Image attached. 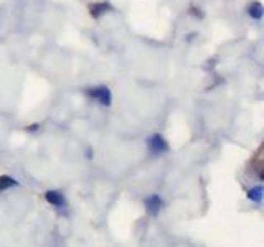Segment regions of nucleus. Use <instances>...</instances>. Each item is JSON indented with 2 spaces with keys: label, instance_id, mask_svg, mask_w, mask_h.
<instances>
[{
  "label": "nucleus",
  "instance_id": "obj_1",
  "mask_svg": "<svg viewBox=\"0 0 264 247\" xmlns=\"http://www.w3.org/2000/svg\"><path fill=\"white\" fill-rule=\"evenodd\" d=\"M147 147H149V152L152 153L154 157L162 155V153L169 152V143H167V140H165V138L162 135H158V134H154L152 137H149Z\"/></svg>",
  "mask_w": 264,
  "mask_h": 247
},
{
  "label": "nucleus",
  "instance_id": "obj_2",
  "mask_svg": "<svg viewBox=\"0 0 264 247\" xmlns=\"http://www.w3.org/2000/svg\"><path fill=\"white\" fill-rule=\"evenodd\" d=\"M88 96L93 97V99H96V101L99 102V104H103V106H109L111 101H112L111 91H109V88H106V86H99V88H91V89H88Z\"/></svg>",
  "mask_w": 264,
  "mask_h": 247
},
{
  "label": "nucleus",
  "instance_id": "obj_3",
  "mask_svg": "<svg viewBox=\"0 0 264 247\" xmlns=\"http://www.w3.org/2000/svg\"><path fill=\"white\" fill-rule=\"evenodd\" d=\"M144 204H146V210L149 211V214L157 216L158 213H160L164 203H162V198L158 195H150L144 199Z\"/></svg>",
  "mask_w": 264,
  "mask_h": 247
},
{
  "label": "nucleus",
  "instance_id": "obj_4",
  "mask_svg": "<svg viewBox=\"0 0 264 247\" xmlns=\"http://www.w3.org/2000/svg\"><path fill=\"white\" fill-rule=\"evenodd\" d=\"M45 198H47V201L51 204V206H55V208H63L66 204V199L63 196V193L62 191H56V190H50L45 193Z\"/></svg>",
  "mask_w": 264,
  "mask_h": 247
},
{
  "label": "nucleus",
  "instance_id": "obj_5",
  "mask_svg": "<svg viewBox=\"0 0 264 247\" xmlns=\"http://www.w3.org/2000/svg\"><path fill=\"white\" fill-rule=\"evenodd\" d=\"M12 187H18V181L13 180L12 176H7V175H2L0 176V191H5Z\"/></svg>",
  "mask_w": 264,
  "mask_h": 247
},
{
  "label": "nucleus",
  "instance_id": "obj_6",
  "mask_svg": "<svg viewBox=\"0 0 264 247\" xmlns=\"http://www.w3.org/2000/svg\"><path fill=\"white\" fill-rule=\"evenodd\" d=\"M248 13H250L253 18L261 20V18H262V5H261L259 2L251 4V5H250V9H248Z\"/></svg>",
  "mask_w": 264,
  "mask_h": 247
},
{
  "label": "nucleus",
  "instance_id": "obj_7",
  "mask_svg": "<svg viewBox=\"0 0 264 247\" xmlns=\"http://www.w3.org/2000/svg\"><path fill=\"white\" fill-rule=\"evenodd\" d=\"M248 198H250L251 201L261 204V201H262V187H256V188L248 191Z\"/></svg>",
  "mask_w": 264,
  "mask_h": 247
},
{
  "label": "nucleus",
  "instance_id": "obj_8",
  "mask_svg": "<svg viewBox=\"0 0 264 247\" xmlns=\"http://www.w3.org/2000/svg\"><path fill=\"white\" fill-rule=\"evenodd\" d=\"M108 9H109L108 4H96V5H91V15H93L94 18H97L101 13H104Z\"/></svg>",
  "mask_w": 264,
  "mask_h": 247
}]
</instances>
